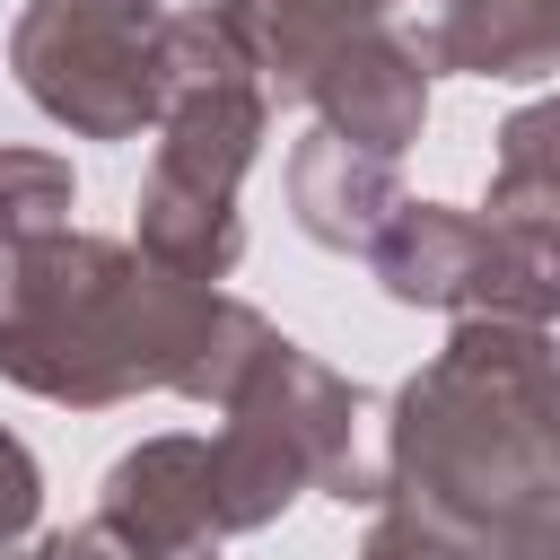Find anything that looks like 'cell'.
<instances>
[{
    "label": "cell",
    "instance_id": "5",
    "mask_svg": "<svg viewBox=\"0 0 560 560\" xmlns=\"http://www.w3.org/2000/svg\"><path fill=\"white\" fill-rule=\"evenodd\" d=\"M96 525L131 560H219L228 516H219L210 438L166 429V438H140L131 455H114V472L96 490Z\"/></svg>",
    "mask_w": 560,
    "mask_h": 560
},
{
    "label": "cell",
    "instance_id": "7",
    "mask_svg": "<svg viewBox=\"0 0 560 560\" xmlns=\"http://www.w3.org/2000/svg\"><path fill=\"white\" fill-rule=\"evenodd\" d=\"M376 271V289L394 306H429V315H472L481 271H490V210H455V201H402L385 219V236L359 254Z\"/></svg>",
    "mask_w": 560,
    "mask_h": 560
},
{
    "label": "cell",
    "instance_id": "11",
    "mask_svg": "<svg viewBox=\"0 0 560 560\" xmlns=\"http://www.w3.org/2000/svg\"><path fill=\"white\" fill-rule=\"evenodd\" d=\"M490 219H560V88L516 105L490 149Z\"/></svg>",
    "mask_w": 560,
    "mask_h": 560
},
{
    "label": "cell",
    "instance_id": "15",
    "mask_svg": "<svg viewBox=\"0 0 560 560\" xmlns=\"http://www.w3.org/2000/svg\"><path fill=\"white\" fill-rule=\"evenodd\" d=\"M35 525H44V464L18 429H0V551L35 542Z\"/></svg>",
    "mask_w": 560,
    "mask_h": 560
},
{
    "label": "cell",
    "instance_id": "2",
    "mask_svg": "<svg viewBox=\"0 0 560 560\" xmlns=\"http://www.w3.org/2000/svg\"><path fill=\"white\" fill-rule=\"evenodd\" d=\"M394 499L499 534L516 508L560 490V324L455 315L446 350L385 402Z\"/></svg>",
    "mask_w": 560,
    "mask_h": 560
},
{
    "label": "cell",
    "instance_id": "8",
    "mask_svg": "<svg viewBox=\"0 0 560 560\" xmlns=\"http://www.w3.org/2000/svg\"><path fill=\"white\" fill-rule=\"evenodd\" d=\"M289 219L324 245V254H368L376 236H385V219L402 210V184H394V158H376V149H359V140H341V131H306L298 149H289Z\"/></svg>",
    "mask_w": 560,
    "mask_h": 560
},
{
    "label": "cell",
    "instance_id": "16",
    "mask_svg": "<svg viewBox=\"0 0 560 560\" xmlns=\"http://www.w3.org/2000/svg\"><path fill=\"white\" fill-rule=\"evenodd\" d=\"M499 560H560V490H542L534 508H516L499 534H490Z\"/></svg>",
    "mask_w": 560,
    "mask_h": 560
},
{
    "label": "cell",
    "instance_id": "9",
    "mask_svg": "<svg viewBox=\"0 0 560 560\" xmlns=\"http://www.w3.org/2000/svg\"><path fill=\"white\" fill-rule=\"evenodd\" d=\"M429 70L464 79H551L560 70V0H429L411 18Z\"/></svg>",
    "mask_w": 560,
    "mask_h": 560
},
{
    "label": "cell",
    "instance_id": "3",
    "mask_svg": "<svg viewBox=\"0 0 560 560\" xmlns=\"http://www.w3.org/2000/svg\"><path fill=\"white\" fill-rule=\"evenodd\" d=\"M271 88L210 9H175V88L140 175V254L175 280H228L245 254V166L262 158Z\"/></svg>",
    "mask_w": 560,
    "mask_h": 560
},
{
    "label": "cell",
    "instance_id": "10",
    "mask_svg": "<svg viewBox=\"0 0 560 560\" xmlns=\"http://www.w3.org/2000/svg\"><path fill=\"white\" fill-rule=\"evenodd\" d=\"M210 18L228 26V44L262 70L271 96H298L315 79V61L332 44H350L359 26H385L394 0H210Z\"/></svg>",
    "mask_w": 560,
    "mask_h": 560
},
{
    "label": "cell",
    "instance_id": "13",
    "mask_svg": "<svg viewBox=\"0 0 560 560\" xmlns=\"http://www.w3.org/2000/svg\"><path fill=\"white\" fill-rule=\"evenodd\" d=\"M70 201H79L70 158H52V149H0V280H9V262L35 236L70 228Z\"/></svg>",
    "mask_w": 560,
    "mask_h": 560
},
{
    "label": "cell",
    "instance_id": "12",
    "mask_svg": "<svg viewBox=\"0 0 560 560\" xmlns=\"http://www.w3.org/2000/svg\"><path fill=\"white\" fill-rule=\"evenodd\" d=\"M472 315L560 324V219H490V271Z\"/></svg>",
    "mask_w": 560,
    "mask_h": 560
},
{
    "label": "cell",
    "instance_id": "17",
    "mask_svg": "<svg viewBox=\"0 0 560 560\" xmlns=\"http://www.w3.org/2000/svg\"><path fill=\"white\" fill-rule=\"evenodd\" d=\"M35 551H44V560H131L96 516H88V525H70V534H35Z\"/></svg>",
    "mask_w": 560,
    "mask_h": 560
},
{
    "label": "cell",
    "instance_id": "14",
    "mask_svg": "<svg viewBox=\"0 0 560 560\" xmlns=\"http://www.w3.org/2000/svg\"><path fill=\"white\" fill-rule=\"evenodd\" d=\"M359 560H499V551H490L481 534L411 508V499H385L376 525H368V542H359Z\"/></svg>",
    "mask_w": 560,
    "mask_h": 560
},
{
    "label": "cell",
    "instance_id": "4",
    "mask_svg": "<svg viewBox=\"0 0 560 560\" xmlns=\"http://www.w3.org/2000/svg\"><path fill=\"white\" fill-rule=\"evenodd\" d=\"M9 70L26 105L79 140H140L175 88L166 0H26L9 26Z\"/></svg>",
    "mask_w": 560,
    "mask_h": 560
},
{
    "label": "cell",
    "instance_id": "6",
    "mask_svg": "<svg viewBox=\"0 0 560 560\" xmlns=\"http://www.w3.org/2000/svg\"><path fill=\"white\" fill-rule=\"evenodd\" d=\"M429 52L411 44V26H359L350 44H332L315 61V79L298 88V105H315L324 131L376 149V158H402L420 131H429Z\"/></svg>",
    "mask_w": 560,
    "mask_h": 560
},
{
    "label": "cell",
    "instance_id": "1",
    "mask_svg": "<svg viewBox=\"0 0 560 560\" xmlns=\"http://www.w3.org/2000/svg\"><path fill=\"white\" fill-rule=\"evenodd\" d=\"M236 298L158 271L122 236L52 228L0 280V376L61 411H114L140 394H184L219 350Z\"/></svg>",
    "mask_w": 560,
    "mask_h": 560
}]
</instances>
